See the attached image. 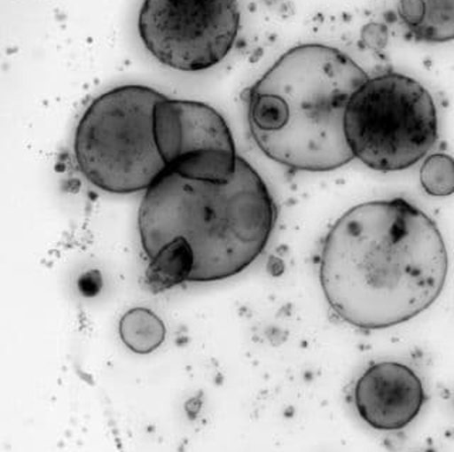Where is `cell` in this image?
<instances>
[{
	"label": "cell",
	"mask_w": 454,
	"mask_h": 452,
	"mask_svg": "<svg viewBox=\"0 0 454 452\" xmlns=\"http://www.w3.org/2000/svg\"><path fill=\"white\" fill-rule=\"evenodd\" d=\"M276 222L269 186L238 151L184 156L139 206L148 285L162 292L239 276L264 253Z\"/></svg>",
	"instance_id": "obj_1"
},
{
	"label": "cell",
	"mask_w": 454,
	"mask_h": 452,
	"mask_svg": "<svg viewBox=\"0 0 454 452\" xmlns=\"http://www.w3.org/2000/svg\"><path fill=\"white\" fill-rule=\"evenodd\" d=\"M449 255L437 224L404 199L361 203L335 222L319 255L324 297L364 331L401 325L432 307Z\"/></svg>",
	"instance_id": "obj_2"
},
{
	"label": "cell",
	"mask_w": 454,
	"mask_h": 452,
	"mask_svg": "<svg viewBox=\"0 0 454 452\" xmlns=\"http://www.w3.org/2000/svg\"><path fill=\"white\" fill-rule=\"evenodd\" d=\"M365 70L335 47L287 50L248 90L247 121L269 160L300 172H331L354 160L345 113Z\"/></svg>",
	"instance_id": "obj_3"
},
{
	"label": "cell",
	"mask_w": 454,
	"mask_h": 452,
	"mask_svg": "<svg viewBox=\"0 0 454 452\" xmlns=\"http://www.w3.org/2000/svg\"><path fill=\"white\" fill-rule=\"evenodd\" d=\"M165 94L121 85L97 97L75 128L74 160L85 181L111 195L148 191L170 165L156 108Z\"/></svg>",
	"instance_id": "obj_4"
},
{
	"label": "cell",
	"mask_w": 454,
	"mask_h": 452,
	"mask_svg": "<svg viewBox=\"0 0 454 452\" xmlns=\"http://www.w3.org/2000/svg\"><path fill=\"white\" fill-rule=\"evenodd\" d=\"M345 135L352 155L365 167L385 174L409 169L437 142L436 105L408 75H375L349 99Z\"/></svg>",
	"instance_id": "obj_5"
},
{
	"label": "cell",
	"mask_w": 454,
	"mask_h": 452,
	"mask_svg": "<svg viewBox=\"0 0 454 452\" xmlns=\"http://www.w3.org/2000/svg\"><path fill=\"white\" fill-rule=\"evenodd\" d=\"M238 0H144L138 35L165 67L209 70L226 58L238 39Z\"/></svg>",
	"instance_id": "obj_6"
},
{
	"label": "cell",
	"mask_w": 454,
	"mask_h": 452,
	"mask_svg": "<svg viewBox=\"0 0 454 452\" xmlns=\"http://www.w3.org/2000/svg\"><path fill=\"white\" fill-rule=\"evenodd\" d=\"M425 403L422 380L408 364L399 362L373 363L354 386V404L359 417L378 432L408 427Z\"/></svg>",
	"instance_id": "obj_7"
},
{
	"label": "cell",
	"mask_w": 454,
	"mask_h": 452,
	"mask_svg": "<svg viewBox=\"0 0 454 452\" xmlns=\"http://www.w3.org/2000/svg\"><path fill=\"white\" fill-rule=\"evenodd\" d=\"M156 120L170 167L192 153L238 151L223 115L207 104L163 96L156 108Z\"/></svg>",
	"instance_id": "obj_8"
},
{
	"label": "cell",
	"mask_w": 454,
	"mask_h": 452,
	"mask_svg": "<svg viewBox=\"0 0 454 452\" xmlns=\"http://www.w3.org/2000/svg\"><path fill=\"white\" fill-rule=\"evenodd\" d=\"M397 13L419 42L454 40V0H399Z\"/></svg>",
	"instance_id": "obj_9"
},
{
	"label": "cell",
	"mask_w": 454,
	"mask_h": 452,
	"mask_svg": "<svg viewBox=\"0 0 454 452\" xmlns=\"http://www.w3.org/2000/svg\"><path fill=\"white\" fill-rule=\"evenodd\" d=\"M121 340L134 354L148 355L162 345L167 328L162 319L148 308H132L120 321Z\"/></svg>",
	"instance_id": "obj_10"
},
{
	"label": "cell",
	"mask_w": 454,
	"mask_h": 452,
	"mask_svg": "<svg viewBox=\"0 0 454 452\" xmlns=\"http://www.w3.org/2000/svg\"><path fill=\"white\" fill-rule=\"evenodd\" d=\"M420 183L426 193L434 198H446L454 193V160L436 153L425 160L420 169Z\"/></svg>",
	"instance_id": "obj_11"
}]
</instances>
